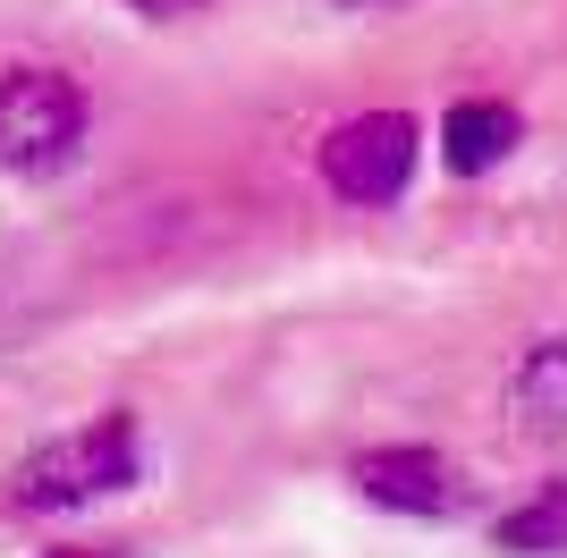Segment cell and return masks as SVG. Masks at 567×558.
I'll list each match as a JSON object with an SVG mask.
<instances>
[{
  "label": "cell",
  "instance_id": "obj_1",
  "mask_svg": "<svg viewBox=\"0 0 567 558\" xmlns=\"http://www.w3.org/2000/svg\"><path fill=\"white\" fill-rule=\"evenodd\" d=\"M144 474V423L127 406H102L94 423H76L60 441L25 448L18 474L0 483V508L9 516H69L85 499H111Z\"/></svg>",
  "mask_w": 567,
  "mask_h": 558
},
{
  "label": "cell",
  "instance_id": "obj_2",
  "mask_svg": "<svg viewBox=\"0 0 567 558\" xmlns=\"http://www.w3.org/2000/svg\"><path fill=\"white\" fill-rule=\"evenodd\" d=\"M94 102L69 69H0V169L18 178H60L85 153Z\"/></svg>",
  "mask_w": 567,
  "mask_h": 558
},
{
  "label": "cell",
  "instance_id": "obj_3",
  "mask_svg": "<svg viewBox=\"0 0 567 558\" xmlns=\"http://www.w3.org/2000/svg\"><path fill=\"white\" fill-rule=\"evenodd\" d=\"M415 162H424L415 111H355L322 136V186L355 211H390L415 186Z\"/></svg>",
  "mask_w": 567,
  "mask_h": 558
},
{
  "label": "cell",
  "instance_id": "obj_4",
  "mask_svg": "<svg viewBox=\"0 0 567 558\" xmlns=\"http://www.w3.org/2000/svg\"><path fill=\"white\" fill-rule=\"evenodd\" d=\"M348 483H355L364 508H390V516H457L474 499L466 474H457V457H441V448H424V441L355 448V457H348Z\"/></svg>",
  "mask_w": 567,
  "mask_h": 558
},
{
  "label": "cell",
  "instance_id": "obj_5",
  "mask_svg": "<svg viewBox=\"0 0 567 558\" xmlns=\"http://www.w3.org/2000/svg\"><path fill=\"white\" fill-rule=\"evenodd\" d=\"M517 144H525V111L499 102V93H466V102L441 111V169L450 178H492Z\"/></svg>",
  "mask_w": 567,
  "mask_h": 558
},
{
  "label": "cell",
  "instance_id": "obj_6",
  "mask_svg": "<svg viewBox=\"0 0 567 558\" xmlns=\"http://www.w3.org/2000/svg\"><path fill=\"white\" fill-rule=\"evenodd\" d=\"M508 415L534 441H567V339H534L508 372Z\"/></svg>",
  "mask_w": 567,
  "mask_h": 558
},
{
  "label": "cell",
  "instance_id": "obj_7",
  "mask_svg": "<svg viewBox=\"0 0 567 558\" xmlns=\"http://www.w3.org/2000/svg\"><path fill=\"white\" fill-rule=\"evenodd\" d=\"M492 541H499L508 558H550V550H567V474H559V483H543L525 508L499 516Z\"/></svg>",
  "mask_w": 567,
  "mask_h": 558
},
{
  "label": "cell",
  "instance_id": "obj_8",
  "mask_svg": "<svg viewBox=\"0 0 567 558\" xmlns=\"http://www.w3.org/2000/svg\"><path fill=\"white\" fill-rule=\"evenodd\" d=\"M118 9H136V18H204V9H213V0H118Z\"/></svg>",
  "mask_w": 567,
  "mask_h": 558
},
{
  "label": "cell",
  "instance_id": "obj_9",
  "mask_svg": "<svg viewBox=\"0 0 567 558\" xmlns=\"http://www.w3.org/2000/svg\"><path fill=\"white\" fill-rule=\"evenodd\" d=\"M43 558H118L111 541H85V550H43Z\"/></svg>",
  "mask_w": 567,
  "mask_h": 558
},
{
  "label": "cell",
  "instance_id": "obj_10",
  "mask_svg": "<svg viewBox=\"0 0 567 558\" xmlns=\"http://www.w3.org/2000/svg\"><path fill=\"white\" fill-rule=\"evenodd\" d=\"M348 9H390V0H348Z\"/></svg>",
  "mask_w": 567,
  "mask_h": 558
}]
</instances>
